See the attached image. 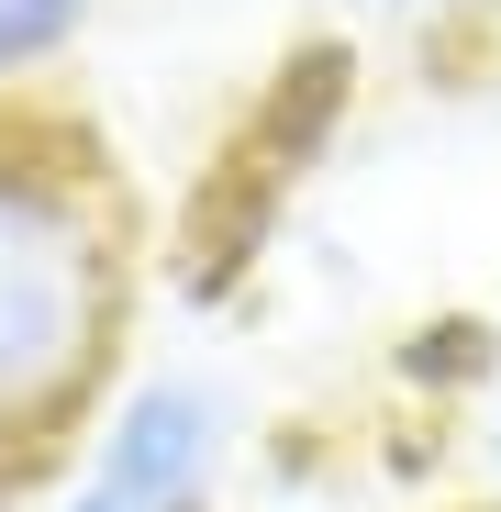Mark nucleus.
Returning a JSON list of instances; mask_svg holds the SVG:
<instances>
[{
  "mask_svg": "<svg viewBox=\"0 0 501 512\" xmlns=\"http://www.w3.org/2000/svg\"><path fill=\"white\" fill-rule=\"evenodd\" d=\"M112 323V256L101 223L56 179L0 167V435L45 423L101 357Z\"/></svg>",
  "mask_w": 501,
  "mask_h": 512,
  "instance_id": "nucleus-1",
  "label": "nucleus"
},
{
  "mask_svg": "<svg viewBox=\"0 0 501 512\" xmlns=\"http://www.w3.org/2000/svg\"><path fill=\"white\" fill-rule=\"evenodd\" d=\"M223 468V401L201 379H145L123 390V412L101 423L90 468L67 479L56 512H201Z\"/></svg>",
  "mask_w": 501,
  "mask_h": 512,
  "instance_id": "nucleus-2",
  "label": "nucleus"
},
{
  "mask_svg": "<svg viewBox=\"0 0 501 512\" xmlns=\"http://www.w3.org/2000/svg\"><path fill=\"white\" fill-rule=\"evenodd\" d=\"M67 23H78V0H0V78H12V67H34Z\"/></svg>",
  "mask_w": 501,
  "mask_h": 512,
  "instance_id": "nucleus-3",
  "label": "nucleus"
},
{
  "mask_svg": "<svg viewBox=\"0 0 501 512\" xmlns=\"http://www.w3.org/2000/svg\"><path fill=\"white\" fill-rule=\"evenodd\" d=\"M490 468H501V423H490Z\"/></svg>",
  "mask_w": 501,
  "mask_h": 512,
  "instance_id": "nucleus-4",
  "label": "nucleus"
}]
</instances>
